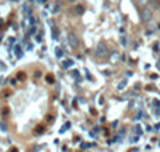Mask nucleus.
Returning a JSON list of instances; mask_svg holds the SVG:
<instances>
[{
	"mask_svg": "<svg viewBox=\"0 0 160 152\" xmlns=\"http://www.w3.org/2000/svg\"><path fill=\"white\" fill-rule=\"evenodd\" d=\"M68 42H69V45H71L72 48H77V47H78V38H77L75 34H69V35H68Z\"/></svg>",
	"mask_w": 160,
	"mask_h": 152,
	"instance_id": "f257e3e1",
	"label": "nucleus"
},
{
	"mask_svg": "<svg viewBox=\"0 0 160 152\" xmlns=\"http://www.w3.org/2000/svg\"><path fill=\"white\" fill-rule=\"evenodd\" d=\"M151 18H152V11H151L149 8H146V10L141 11V19H142V21H149Z\"/></svg>",
	"mask_w": 160,
	"mask_h": 152,
	"instance_id": "f03ea898",
	"label": "nucleus"
},
{
	"mask_svg": "<svg viewBox=\"0 0 160 152\" xmlns=\"http://www.w3.org/2000/svg\"><path fill=\"white\" fill-rule=\"evenodd\" d=\"M96 53H98V54H101V56H102V54H106L108 51L104 50V45L101 43V45H98V50H96Z\"/></svg>",
	"mask_w": 160,
	"mask_h": 152,
	"instance_id": "7ed1b4c3",
	"label": "nucleus"
},
{
	"mask_svg": "<svg viewBox=\"0 0 160 152\" xmlns=\"http://www.w3.org/2000/svg\"><path fill=\"white\" fill-rule=\"evenodd\" d=\"M146 2H149V0H139V3H141V5H144Z\"/></svg>",
	"mask_w": 160,
	"mask_h": 152,
	"instance_id": "20e7f679",
	"label": "nucleus"
}]
</instances>
